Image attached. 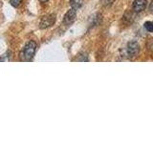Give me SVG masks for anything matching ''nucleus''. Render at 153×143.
Returning a JSON list of instances; mask_svg holds the SVG:
<instances>
[{"label":"nucleus","mask_w":153,"mask_h":143,"mask_svg":"<svg viewBox=\"0 0 153 143\" xmlns=\"http://www.w3.org/2000/svg\"><path fill=\"white\" fill-rule=\"evenodd\" d=\"M36 51V43L35 41H29L25 47L23 48L22 52H20L21 60L24 61H30L33 59V55Z\"/></svg>","instance_id":"nucleus-1"},{"label":"nucleus","mask_w":153,"mask_h":143,"mask_svg":"<svg viewBox=\"0 0 153 143\" xmlns=\"http://www.w3.org/2000/svg\"><path fill=\"white\" fill-rule=\"evenodd\" d=\"M140 52V46L136 41L129 42L126 46V55L129 58H135Z\"/></svg>","instance_id":"nucleus-2"},{"label":"nucleus","mask_w":153,"mask_h":143,"mask_svg":"<svg viewBox=\"0 0 153 143\" xmlns=\"http://www.w3.org/2000/svg\"><path fill=\"white\" fill-rule=\"evenodd\" d=\"M56 22V14H48L46 16H43L39 23L40 29H46L53 26Z\"/></svg>","instance_id":"nucleus-3"},{"label":"nucleus","mask_w":153,"mask_h":143,"mask_svg":"<svg viewBox=\"0 0 153 143\" xmlns=\"http://www.w3.org/2000/svg\"><path fill=\"white\" fill-rule=\"evenodd\" d=\"M76 17V10L72 8L71 10H69V11L66 13V14L64 15L63 24H64V25H66V26L71 25V24L75 21Z\"/></svg>","instance_id":"nucleus-4"},{"label":"nucleus","mask_w":153,"mask_h":143,"mask_svg":"<svg viewBox=\"0 0 153 143\" xmlns=\"http://www.w3.org/2000/svg\"><path fill=\"white\" fill-rule=\"evenodd\" d=\"M146 0H135L133 3V11L136 13H141L146 8Z\"/></svg>","instance_id":"nucleus-5"},{"label":"nucleus","mask_w":153,"mask_h":143,"mask_svg":"<svg viewBox=\"0 0 153 143\" xmlns=\"http://www.w3.org/2000/svg\"><path fill=\"white\" fill-rule=\"evenodd\" d=\"M84 3V0H70V5L73 9L78 10L79 8L82 7V5Z\"/></svg>","instance_id":"nucleus-6"},{"label":"nucleus","mask_w":153,"mask_h":143,"mask_svg":"<svg viewBox=\"0 0 153 143\" xmlns=\"http://www.w3.org/2000/svg\"><path fill=\"white\" fill-rule=\"evenodd\" d=\"M145 28H146V31L150 32H153V22H151V21L146 22L145 23Z\"/></svg>","instance_id":"nucleus-7"},{"label":"nucleus","mask_w":153,"mask_h":143,"mask_svg":"<svg viewBox=\"0 0 153 143\" xmlns=\"http://www.w3.org/2000/svg\"><path fill=\"white\" fill-rule=\"evenodd\" d=\"M10 3L13 7H18L21 3V0H10Z\"/></svg>","instance_id":"nucleus-8"},{"label":"nucleus","mask_w":153,"mask_h":143,"mask_svg":"<svg viewBox=\"0 0 153 143\" xmlns=\"http://www.w3.org/2000/svg\"><path fill=\"white\" fill-rule=\"evenodd\" d=\"M149 9H150V12L153 13V0H152L151 3H150V7H149Z\"/></svg>","instance_id":"nucleus-9"},{"label":"nucleus","mask_w":153,"mask_h":143,"mask_svg":"<svg viewBox=\"0 0 153 143\" xmlns=\"http://www.w3.org/2000/svg\"><path fill=\"white\" fill-rule=\"evenodd\" d=\"M39 1H40V2H42V3H45V2H47V1H48V0H39Z\"/></svg>","instance_id":"nucleus-10"}]
</instances>
